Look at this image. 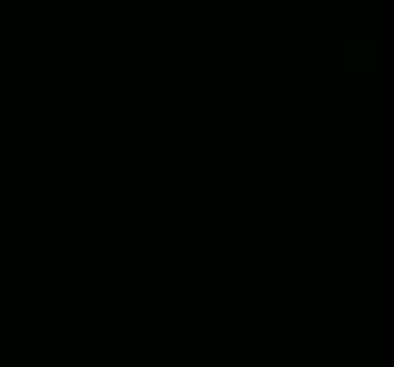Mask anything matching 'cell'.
Masks as SVG:
<instances>
[{
    "instance_id": "cell-1",
    "label": "cell",
    "mask_w": 394,
    "mask_h": 367,
    "mask_svg": "<svg viewBox=\"0 0 394 367\" xmlns=\"http://www.w3.org/2000/svg\"><path fill=\"white\" fill-rule=\"evenodd\" d=\"M368 62H371V54H368L364 46H360V50H356V46L348 50V66H353V69H368Z\"/></svg>"
}]
</instances>
